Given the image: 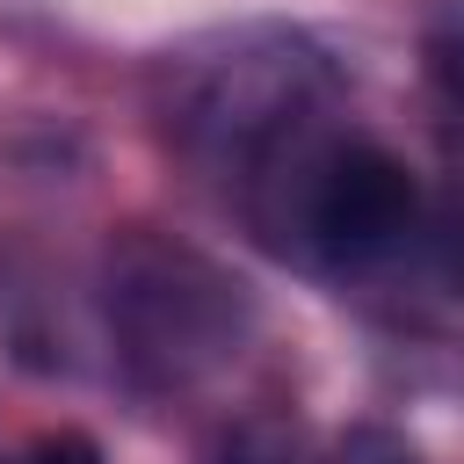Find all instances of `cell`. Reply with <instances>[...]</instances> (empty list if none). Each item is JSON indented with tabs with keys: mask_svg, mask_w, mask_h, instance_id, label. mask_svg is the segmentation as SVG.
<instances>
[{
	"mask_svg": "<svg viewBox=\"0 0 464 464\" xmlns=\"http://www.w3.org/2000/svg\"><path fill=\"white\" fill-rule=\"evenodd\" d=\"M435 80H442V94H450V109L464 116V29L435 44Z\"/></svg>",
	"mask_w": 464,
	"mask_h": 464,
	"instance_id": "5",
	"label": "cell"
},
{
	"mask_svg": "<svg viewBox=\"0 0 464 464\" xmlns=\"http://www.w3.org/2000/svg\"><path fill=\"white\" fill-rule=\"evenodd\" d=\"M348 464H420L399 435H384V428H362V435H348Z\"/></svg>",
	"mask_w": 464,
	"mask_h": 464,
	"instance_id": "4",
	"label": "cell"
},
{
	"mask_svg": "<svg viewBox=\"0 0 464 464\" xmlns=\"http://www.w3.org/2000/svg\"><path fill=\"white\" fill-rule=\"evenodd\" d=\"M29 464H102V450H94L87 435L58 428V435H36V442H29Z\"/></svg>",
	"mask_w": 464,
	"mask_h": 464,
	"instance_id": "3",
	"label": "cell"
},
{
	"mask_svg": "<svg viewBox=\"0 0 464 464\" xmlns=\"http://www.w3.org/2000/svg\"><path fill=\"white\" fill-rule=\"evenodd\" d=\"M413 210H420V188H413L406 160H392L384 145H348L312 181V232L334 261L392 254L413 232Z\"/></svg>",
	"mask_w": 464,
	"mask_h": 464,
	"instance_id": "1",
	"label": "cell"
},
{
	"mask_svg": "<svg viewBox=\"0 0 464 464\" xmlns=\"http://www.w3.org/2000/svg\"><path fill=\"white\" fill-rule=\"evenodd\" d=\"M0 464H7V457H0Z\"/></svg>",
	"mask_w": 464,
	"mask_h": 464,
	"instance_id": "6",
	"label": "cell"
},
{
	"mask_svg": "<svg viewBox=\"0 0 464 464\" xmlns=\"http://www.w3.org/2000/svg\"><path fill=\"white\" fill-rule=\"evenodd\" d=\"M218 464H304V442H297L290 428H276V420H254V428H239V435L225 442Z\"/></svg>",
	"mask_w": 464,
	"mask_h": 464,
	"instance_id": "2",
	"label": "cell"
}]
</instances>
